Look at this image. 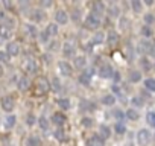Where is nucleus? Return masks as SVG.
<instances>
[{
	"instance_id": "46",
	"label": "nucleus",
	"mask_w": 155,
	"mask_h": 146,
	"mask_svg": "<svg viewBox=\"0 0 155 146\" xmlns=\"http://www.w3.org/2000/svg\"><path fill=\"white\" fill-rule=\"evenodd\" d=\"M153 20H155V17H153L152 14H146V15H144V23H146V26L152 25V23H153Z\"/></svg>"
},
{
	"instance_id": "44",
	"label": "nucleus",
	"mask_w": 155,
	"mask_h": 146,
	"mask_svg": "<svg viewBox=\"0 0 155 146\" xmlns=\"http://www.w3.org/2000/svg\"><path fill=\"white\" fill-rule=\"evenodd\" d=\"M81 122H82V125H84L85 128H91V126H93V119H90V117H84Z\"/></svg>"
},
{
	"instance_id": "22",
	"label": "nucleus",
	"mask_w": 155,
	"mask_h": 146,
	"mask_svg": "<svg viewBox=\"0 0 155 146\" xmlns=\"http://www.w3.org/2000/svg\"><path fill=\"white\" fill-rule=\"evenodd\" d=\"M125 117H126V119H129V120H138V113H137V110L129 108V110H126Z\"/></svg>"
},
{
	"instance_id": "21",
	"label": "nucleus",
	"mask_w": 155,
	"mask_h": 146,
	"mask_svg": "<svg viewBox=\"0 0 155 146\" xmlns=\"http://www.w3.org/2000/svg\"><path fill=\"white\" fill-rule=\"evenodd\" d=\"M104 40H105V34L104 32H96L91 38V43L93 44H101V43H104Z\"/></svg>"
},
{
	"instance_id": "3",
	"label": "nucleus",
	"mask_w": 155,
	"mask_h": 146,
	"mask_svg": "<svg viewBox=\"0 0 155 146\" xmlns=\"http://www.w3.org/2000/svg\"><path fill=\"white\" fill-rule=\"evenodd\" d=\"M84 25H85L87 29H90V31H96V29H99V26H101V18H97L96 15L90 14V15L85 18Z\"/></svg>"
},
{
	"instance_id": "38",
	"label": "nucleus",
	"mask_w": 155,
	"mask_h": 146,
	"mask_svg": "<svg viewBox=\"0 0 155 146\" xmlns=\"http://www.w3.org/2000/svg\"><path fill=\"white\" fill-rule=\"evenodd\" d=\"M9 55L5 52V50H0V62L2 64H9Z\"/></svg>"
},
{
	"instance_id": "53",
	"label": "nucleus",
	"mask_w": 155,
	"mask_h": 146,
	"mask_svg": "<svg viewBox=\"0 0 155 146\" xmlns=\"http://www.w3.org/2000/svg\"><path fill=\"white\" fill-rule=\"evenodd\" d=\"M113 78H114L116 81H120V75H119V71H114V75H113Z\"/></svg>"
},
{
	"instance_id": "55",
	"label": "nucleus",
	"mask_w": 155,
	"mask_h": 146,
	"mask_svg": "<svg viewBox=\"0 0 155 146\" xmlns=\"http://www.w3.org/2000/svg\"><path fill=\"white\" fill-rule=\"evenodd\" d=\"M3 5H5L8 9H9V8H12V3H11V2H3Z\"/></svg>"
},
{
	"instance_id": "37",
	"label": "nucleus",
	"mask_w": 155,
	"mask_h": 146,
	"mask_svg": "<svg viewBox=\"0 0 155 146\" xmlns=\"http://www.w3.org/2000/svg\"><path fill=\"white\" fill-rule=\"evenodd\" d=\"M38 125H40V128H41V129H44V131H46V129L49 128V120H47L44 116H41V117L38 119Z\"/></svg>"
},
{
	"instance_id": "7",
	"label": "nucleus",
	"mask_w": 155,
	"mask_h": 146,
	"mask_svg": "<svg viewBox=\"0 0 155 146\" xmlns=\"http://www.w3.org/2000/svg\"><path fill=\"white\" fill-rule=\"evenodd\" d=\"M58 68H59V73L64 75V76H70L71 75V65L67 61H59L58 62Z\"/></svg>"
},
{
	"instance_id": "4",
	"label": "nucleus",
	"mask_w": 155,
	"mask_h": 146,
	"mask_svg": "<svg viewBox=\"0 0 155 146\" xmlns=\"http://www.w3.org/2000/svg\"><path fill=\"white\" fill-rule=\"evenodd\" d=\"M114 75V70L110 64H104L101 68H99V76L104 78V79H108V78H113Z\"/></svg>"
},
{
	"instance_id": "11",
	"label": "nucleus",
	"mask_w": 155,
	"mask_h": 146,
	"mask_svg": "<svg viewBox=\"0 0 155 146\" xmlns=\"http://www.w3.org/2000/svg\"><path fill=\"white\" fill-rule=\"evenodd\" d=\"M25 67H26V71H28V73H37V70H38L37 61H35L34 58H29V59L26 61Z\"/></svg>"
},
{
	"instance_id": "5",
	"label": "nucleus",
	"mask_w": 155,
	"mask_h": 146,
	"mask_svg": "<svg viewBox=\"0 0 155 146\" xmlns=\"http://www.w3.org/2000/svg\"><path fill=\"white\" fill-rule=\"evenodd\" d=\"M6 53L9 55V58H11V56H17V55H20V44H18L17 41H11V43H8V44H6Z\"/></svg>"
},
{
	"instance_id": "30",
	"label": "nucleus",
	"mask_w": 155,
	"mask_h": 146,
	"mask_svg": "<svg viewBox=\"0 0 155 146\" xmlns=\"http://www.w3.org/2000/svg\"><path fill=\"white\" fill-rule=\"evenodd\" d=\"M117 41H119V34L114 32V31L108 32V43H110V44H116Z\"/></svg>"
},
{
	"instance_id": "33",
	"label": "nucleus",
	"mask_w": 155,
	"mask_h": 146,
	"mask_svg": "<svg viewBox=\"0 0 155 146\" xmlns=\"http://www.w3.org/2000/svg\"><path fill=\"white\" fill-rule=\"evenodd\" d=\"M140 65H141L143 70H146V71H149V70L152 68V64H150V61H149L147 58H141V59H140Z\"/></svg>"
},
{
	"instance_id": "39",
	"label": "nucleus",
	"mask_w": 155,
	"mask_h": 146,
	"mask_svg": "<svg viewBox=\"0 0 155 146\" xmlns=\"http://www.w3.org/2000/svg\"><path fill=\"white\" fill-rule=\"evenodd\" d=\"M35 122H37V117H35L32 113H29V114L26 116V123H28V126H34Z\"/></svg>"
},
{
	"instance_id": "31",
	"label": "nucleus",
	"mask_w": 155,
	"mask_h": 146,
	"mask_svg": "<svg viewBox=\"0 0 155 146\" xmlns=\"http://www.w3.org/2000/svg\"><path fill=\"white\" fill-rule=\"evenodd\" d=\"M131 6H132V9H134V12H141V8H143V5H141V2L140 0H132L131 2Z\"/></svg>"
},
{
	"instance_id": "45",
	"label": "nucleus",
	"mask_w": 155,
	"mask_h": 146,
	"mask_svg": "<svg viewBox=\"0 0 155 146\" xmlns=\"http://www.w3.org/2000/svg\"><path fill=\"white\" fill-rule=\"evenodd\" d=\"M108 14H110L111 17H119V8H117V6H111V8L108 9Z\"/></svg>"
},
{
	"instance_id": "16",
	"label": "nucleus",
	"mask_w": 155,
	"mask_h": 146,
	"mask_svg": "<svg viewBox=\"0 0 155 146\" xmlns=\"http://www.w3.org/2000/svg\"><path fill=\"white\" fill-rule=\"evenodd\" d=\"M25 29H26V32H28V35H29L31 38H37V37H38V29H37V26H35V25L28 23Z\"/></svg>"
},
{
	"instance_id": "50",
	"label": "nucleus",
	"mask_w": 155,
	"mask_h": 146,
	"mask_svg": "<svg viewBox=\"0 0 155 146\" xmlns=\"http://www.w3.org/2000/svg\"><path fill=\"white\" fill-rule=\"evenodd\" d=\"M41 6L43 8H50L52 6V2H50V0H44V2H41Z\"/></svg>"
},
{
	"instance_id": "24",
	"label": "nucleus",
	"mask_w": 155,
	"mask_h": 146,
	"mask_svg": "<svg viewBox=\"0 0 155 146\" xmlns=\"http://www.w3.org/2000/svg\"><path fill=\"white\" fill-rule=\"evenodd\" d=\"M102 104L104 105H114L116 104V96L114 95H105L102 98Z\"/></svg>"
},
{
	"instance_id": "42",
	"label": "nucleus",
	"mask_w": 155,
	"mask_h": 146,
	"mask_svg": "<svg viewBox=\"0 0 155 146\" xmlns=\"http://www.w3.org/2000/svg\"><path fill=\"white\" fill-rule=\"evenodd\" d=\"M55 138H56V140H61V141H62V140H65V132H64L61 128H59V129H56V131H55Z\"/></svg>"
},
{
	"instance_id": "1",
	"label": "nucleus",
	"mask_w": 155,
	"mask_h": 146,
	"mask_svg": "<svg viewBox=\"0 0 155 146\" xmlns=\"http://www.w3.org/2000/svg\"><path fill=\"white\" fill-rule=\"evenodd\" d=\"M35 88H37V95H44L50 90V82L47 81V78L38 76L35 81Z\"/></svg>"
},
{
	"instance_id": "25",
	"label": "nucleus",
	"mask_w": 155,
	"mask_h": 146,
	"mask_svg": "<svg viewBox=\"0 0 155 146\" xmlns=\"http://www.w3.org/2000/svg\"><path fill=\"white\" fill-rule=\"evenodd\" d=\"M81 110L82 111H94V104L90 101H82L81 102Z\"/></svg>"
},
{
	"instance_id": "41",
	"label": "nucleus",
	"mask_w": 155,
	"mask_h": 146,
	"mask_svg": "<svg viewBox=\"0 0 155 146\" xmlns=\"http://www.w3.org/2000/svg\"><path fill=\"white\" fill-rule=\"evenodd\" d=\"M131 104L134 105V107H143V98H138V96H135V98H132L131 99Z\"/></svg>"
},
{
	"instance_id": "29",
	"label": "nucleus",
	"mask_w": 155,
	"mask_h": 146,
	"mask_svg": "<svg viewBox=\"0 0 155 146\" xmlns=\"http://www.w3.org/2000/svg\"><path fill=\"white\" fill-rule=\"evenodd\" d=\"M140 79H141V73H140V71L134 70V71L129 73V81H131V82H138Z\"/></svg>"
},
{
	"instance_id": "13",
	"label": "nucleus",
	"mask_w": 155,
	"mask_h": 146,
	"mask_svg": "<svg viewBox=\"0 0 155 146\" xmlns=\"http://www.w3.org/2000/svg\"><path fill=\"white\" fill-rule=\"evenodd\" d=\"M87 144L88 146H104V138L101 135H93L87 140Z\"/></svg>"
},
{
	"instance_id": "35",
	"label": "nucleus",
	"mask_w": 155,
	"mask_h": 146,
	"mask_svg": "<svg viewBox=\"0 0 155 146\" xmlns=\"http://www.w3.org/2000/svg\"><path fill=\"white\" fill-rule=\"evenodd\" d=\"M146 120H147V123H149L152 128H155V113H153V111H149V113L146 114Z\"/></svg>"
},
{
	"instance_id": "57",
	"label": "nucleus",
	"mask_w": 155,
	"mask_h": 146,
	"mask_svg": "<svg viewBox=\"0 0 155 146\" xmlns=\"http://www.w3.org/2000/svg\"><path fill=\"white\" fill-rule=\"evenodd\" d=\"M0 120H2V117H0Z\"/></svg>"
},
{
	"instance_id": "52",
	"label": "nucleus",
	"mask_w": 155,
	"mask_h": 146,
	"mask_svg": "<svg viewBox=\"0 0 155 146\" xmlns=\"http://www.w3.org/2000/svg\"><path fill=\"white\" fill-rule=\"evenodd\" d=\"M56 47H58L56 43H50V44H49V49H50V50H56Z\"/></svg>"
},
{
	"instance_id": "32",
	"label": "nucleus",
	"mask_w": 155,
	"mask_h": 146,
	"mask_svg": "<svg viewBox=\"0 0 155 146\" xmlns=\"http://www.w3.org/2000/svg\"><path fill=\"white\" fill-rule=\"evenodd\" d=\"M43 17H44V15H43V11H41V9H37V11H34V12L31 14V18L35 20V22H41Z\"/></svg>"
},
{
	"instance_id": "36",
	"label": "nucleus",
	"mask_w": 155,
	"mask_h": 146,
	"mask_svg": "<svg viewBox=\"0 0 155 146\" xmlns=\"http://www.w3.org/2000/svg\"><path fill=\"white\" fill-rule=\"evenodd\" d=\"M79 82H81L82 85H90V82H91V76H88V75H85V73H82V75L79 76Z\"/></svg>"
},
{
	"instance_id": "51",
	"label": "nucleus",
	"mask_w": 155,
	"mask_h": 146,
	"mask_svg": "<svg viewBox=\"0 0 155 146\" xmlns=\"http://www.w3.org/2000/svg\"><path fill=\"white\" fill-rule=\"evenodd\" d=\"M120 23H122V25H120V26H122V29H126V28H128V18H122V20H120Z\"/></svg>"
},
{
	"instance_id": "2",
	"label": "nucleus",
	"mask_w": 155,
	"mask_h": 146,
	"mask_svg": "<svg viewBox=\"0 0 155 146\" xmlns=\"http://www.w3.org/2000/svg\"><path fill=\"white\" fill-rule=\"evenodd\" d=\"M150 138H152V134H150V131L146 129V128H143V129H140V131L137 132V143H138L140 146H147V143L150 141Z\"/></svg>"
},
{
	"instance_id": "54",
	"label": "nucleus",
	"mask_w": 155,
	"mask_h": 146,
	"mask_svg": "<svg viewBox=\"0 0 155 146\" xmlns=\"http://www.w3.org/2000/svg\"><path fill=\"white\" fill-rule=\"evenodd\" d=\"M3 75H5V68H3V65H2V64H0V78H2Z\"/></svg>"
},
{
	"instance_id": "40",
	"label": "nucleus",
	"mask_w": 155,
	"mask_h": 146,
	"mask_svg": "<svg viewBox=\"0 0 155 146\" xmlns=\"http://www.w3.org/2000/svg\"><path fill=\"white\" fill-rule=\"evenodd\" d=\"M141 34H143V37L150 38V37H152V29H150L149 26H146V25H144V26L141 28Z\"/></svg>"
},
{
	"instance_id": "48",
	"label": "nucleus",
	"mask_w": 155,
	"mask_h": 146,
	"mask_svg": "<svg viewBox=\"0 0 155 146\" xmlns=\"http://www.w3.org/2000/svg\"><path fill=\"white\" fill-rule=\"evenodd\" d=\"M147 53H149L150 56L155 58V41H152V43L149 44V50H147Z\"/></svg>"
},
{
	"instance_id": "15",
	"label": "nucleus",
	"mask_w": 155,
	"mask_h": 146,
	"mask_svg": "<svg viewBox=\"0 0 155 146\" xmlns=\"http://www.w3.org/2000/svg\"><path fill=\"white\" fill-rule=\"evenodd\" d=\"M58 32H59V29H58V25H56V23H50V25H47V28H46V34H47L49 37H56Z\"/></svg>"
},
{
	"instance_id": "14",
	"label": "nucleus",
	"mask_w": 155,
	"mask_h": 146,
	"mask_svg": "<svg viewBox=\"0 0 155 146\" xmlns=\"http://www.w3.org/2000/svg\"><path fill=\"white\" fill-rule=\"evenodd\" d=\"M18 90H21V91H26V90H29V87H31V81L26 78V76H21L20 79H18Z\"/></svg>"
},
{
	"instance_id": "17",
	"label": "nucleus",
	"mask_w": 155,
	"mask_h": 146,
	"mask_svg": "<svg viewBox=\"0 0 155 146\" xmlns=\"http://www.w3.org/2000/svg\"><path fill=\"white\" fill-rule=\"evenodd\" d=\"M74 67L79 68V70L85 68L87 67V58L85 56H76L74 58Z\"/></svg>"
},
{
	"instance_id": "27",
	"label": "nucleus",
	"mask_w": 155,
	"mask_h": 146,
	"mask_svg": "<svg viewBox=\"0 0 155 146\" xmlns=\"http://www.w3.org/2000/svg\"><path fill=\"white\" fill-rule=\"evenodd\" d=\"M144 87H146V90H149V91H155V79H153V78L144 79Z\"/></svg>"
},
{
	"instance_id": "9",
	"label": "nucleus",
	"mask_w": 155,
	"mask_h": 146,
	"mask_svg": "<svg viewBox=\"0 0 155 146\" xmlns=\"http://www.w3.org/2000/svg\"><path fill=\"white\" fill-rule=\"evenodd\" d=\"M55 20H56V25H65V23L68 22V15H67L65 11L59 9V11H56V14H55Z\"/></svg>"
},
{
	"instance_id": "56",
	"label": "nucleus",
	"mask_w": 155,
	"mask_h": 146,
	"mask_svg": "<svg viewBox=\"0 0 155 146\" xmlns=\"http://www.w3.org/2000/svg\"><path fill=\"white\" fill-rule=\"evenodd\" d=\"M144 3H146L147 6H152V5H153V2H152V0H146V2H144Z\"/></svg>"
},
{
	"instance_id": "23",
	"label": "nucleus",
	"mask_w": 155,
	"mask_h": 146,
	"mask_svg": "<svg viewBox=\"0 0 155 146\" xmlns=\"http://www.w3.org/2000/svg\"><path fill=\"white\" fill-rule=\"evenodd\" d=\"M99 132H101V137H102V138H110V135H111V129H110V126H107V125H101Z\"/></svg>"
},
{
	"instance_id": "47",
	"label": "nucleus",
	"mask_w": 155,
	"mask_h": 146,
	"mask_svg": "<svg viewBox=\"0 0 155 146\" xmlns=\"http://www.w3.org/2000/svg\"><path fill=\"white\" fill-rule=\"evenodd\" d=\"M49 38H50V37L46 34V31H44V32H41V35H40V41H41V43H44V44H46V43H49Z\"/></svg>"
},
{
	"instance_id": "26",
	"label": "nucleus",
	"mask_w": 155,
	"mask_h": 146,
	"mask_svg": "<svg viewBox=\"0 0 155 146\" xmlns=\"http://www.w3.org/2000/svg\"><path fill=\"white\" fill-rule=\"evenodd\" d=\"M28 146H41V140H40V137H37V135H31L29 138H28V143H26Z\"/></svg>"
},
{
	"instance_id": "18",
	"label": "nucleus",
	"mask_w": 155,
	"mask_h": 146,
	"mask_svg": "<svg viewBox=\"0 0 155 146\" xmlns=\"http://www.w3.org/2000/svg\"><path fill=\"white\" fill-rule=\"evenodd\" d=\"M52 120H53V123L55 125H58V126H61V125H64L65 123V116L62 114V113H55L53 114V117H52Z\"/></svg>"
},
{
	"instance_id": "43",
	"label": "nucleus",
	"mask_w": 155,
	"mask_h": 146,
	"mask_svg": "<svg viewBox=\"0 0 155 146\" xmlns=\"http://www.w3.org/2000/svg\"><path fill=\"white\" fill-rule=\"evenodd\" d=\"M114 117L120 122V123H123V119H125V113L123 111H120V110H116L114 111Z\"/></svg>"
},
{
	"instance_id": "12",
	"label": "nucleus",
	"mask_w": 155,
	"mask_h": 146,
	"mask_svg": "<svg viewBox=\"0 0 155 146\" xmlns=\"http://www.w3.org/2000/svg\"><path fill=\"white\" fill-rule=\"evenodd\" d=\"M12 37V31L3 25H0V40H9Z\"/></svg>"
},
{
	"instance_id": "28",
	"label": "nucleus",
	"mask_w": 155,
	"mask_h": 146,
	"mask_svg": "<svg viewBox=\"0 0 155 146\" xmlns=\"http://www.w3.org/2000/svg\"><path fill=\"white\" fill-rule=\"evenodd\" d=\"M50 88H52L53 91H56V93H58V91H61V88H62V87H61V81H59V78H56V76H55V78L52 79V87H50Z\"/></svg>"
},
{
	"instance_id": "49",
	"label": "nucleus",
	"mask_w": 155,
	"mask_h": 146,
	"mask_svg": "<svg viewBox=\"0 0 155 146\" xmlns=\"http://www.w3.org/2000/svg\"><path fill=\"white\" fill-rule=\"evenodd\" d=\"M71 18H73L74 22H78V20L81 18V12L78 11V9H76V11H73V14H71Z\"/></svg>"
},
{
	"instance_id": "58",
	"label": "nucleus",
	"mask_w": 155,
	"mask_h": 146,
	"mask_svg": "<svg viewBox=\"0 0 155 146\" xmlns=\"http://www.w3.org/2000/svg\"><path fill=\"white\" fill-rule=\"evenodd\" d=\"M9 146H11V144H9Z\"/></svg>"
},
{
	"instance_id": "10",
	"label": "nucleus",
	"mask_w": 155,
	"mask_h": 146,
	"mask_svg": "<svg viewBox=\"0 0 155 146\" xmlns=\"http://www.w3.org/2000/svg\"><path fill=\"white\" fill-rule=\"evenodd\" d=\"M104 12H105V5H104L102 2H96V3H93V15H96V17L99 18Z\"/></svg>"
},
{
	"instance_id": "6",
	"label": "nucleus",
	"mask_w": 155,
	"mask_h": 146,
	"mask_svg": "<svg viewBox=\"0 0 155 146\" xmlns=\"http://www.w3.org/2000/svg\"><path fill=\"white\" fill-rule=\"evenodd\" d=\"M14 107H15V101H14L12 96H5V98L2 99V108H3L6 113H11V111L14 110Z\"/></svg>"
},
{
	"instance_id": "8",
	"label": "nucleus",
	"mask_w": 155,
	"mask_h": 146,
	"mask_svg": "<svg viewBox=\"0 0 155 146\" xmlns=\"http://www.w3.org/2000/svg\"><path fill=\"white\" fill-rule=\"evenodd\" d=\"M62 53H64L67 58L73 56V55H74V44H73L71 41H65V43L62 44Z\"/></svg>"
},
{
	"instance_id": "20",
	"label": "nucleus",
	"mask_w": 155,
	"mask_h": 146,
	"mask_svg": "<svg viewBox=\"0 0 155 146\" xmlns=\"http://www.w3.org/2000/svg\"><path fill=\"white\" fill-rule=\"evenodd\" d=\"M15 122H17V117H15L14 114L8 116V117H6V120H5V128H6V129L14 128V126H15Z\"/></svg>"
},
{
	"instance_id": "34",
	"label": "nucleus",
	"mask_w": 155,
	"mask_h": 146,
	"mask_svg": "<svg viewBox=\"0 0 155 146\" xmlns=\"http://www.w3.org/2000/svg\"><path fill=\"white\" fill-rule=\"evenodd\" d=\"M114 129H116V132H117L119 135H123V134L126 132V126H125V123H120V122H117V123H116Z\"/></svg>"
},
{
	"instance_id": "19",
	"label": "nucleus",
	"mask_w": 155,
	"mask_h": 146,
	"mask_svg": "<svg viewBox=\"0 0 155 146\" xmlns=\"http://www.w3.org/2000/svg\"><path fill=\"white\" fill-rule=\"evenodd\" d=\"M58 107H59V110H62V111H65V110H70V101L67 99V98H61V99H58Z\"/></svg>"
}]
</instances>
